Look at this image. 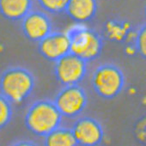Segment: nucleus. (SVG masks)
Returning a JSON list of instances; mask_svg holds the SVG:
<instances>
[{
	"label": "nucleus",
	"instance_id": "nucleus-1",
	"mask_svg": "<svg viewBox=\"0 0 146 146\" xmlns=\"http://www.w3.org/2000/svg\"><path fill=\"white\" fill-rule=\"evenodd\" d=\"M62 118L53 101L40 100L34 102L28 108L24 123L27 129L34 135L46 137L60 126Z\"/></svg>",
	"mask_w": 146,
	"mask_h": 146
},
{
	"label": "nucleus",
	"instance_id": "nucleus-2",
	"mask_svg": "<svg viewBox=\"0 0 146 146\" xmlns=\"http://www.w3.org/2000/svg\"><path fill=\"white\" fill-rule=\"evenodd\" d=\"M35 86L34 75L23 67L8 68L0 76V94L12 104H19L27 100Z\"/></svg>",
	"mask_w": 146,
	"mask_h": 146
},
{
	"label": "nucleus",
	"instance_id": "nucleus-3",
	"mask_svg": "<svg viewBox=\"0 0 146 146\" xmlns=\"http://www.w3.org/2000/svg\"><path fill=\"white\" fill-rule=\"evenodd\" d=\"M91 84L95 92L102 98L111 100L117 97L125 86L123 71L115 64L106 63L93 72Z\"/></svg>",
	"mask_w": 146,
	"mask_h": 146
},
{
	"label": "nucleus",
	"instance_id": "nucleus-4",
	"mask_svg": "<svg viewBox=\"0 0 146 146\" xmlns=\"http://www.w3.org/2000/svg\"><path fill=\"white\" fill-rule=\"evenodd\" d=\"M70 40V52L86 62L96 59L102 53L103 42L100 35L87 28H76L67 32Z\"/></svg>",
	"mask_w": 146,
	"mask_h": 146
},
{
	"label": "nucleus",
	"instance_id": "nucleus-5",
	"mask_svg": "<svg viewBox=\"0 0 146 146\" xmlns=\"http://www.w3.org/2000/svg\"><path fill=\"white\" fill-rule=\"evenodd\" d=\"M53 102L63 117L73 119L85 109L88 97L84 90L78 84L66 85L58 91Z\"/></svg>",
	"mask_w": 146,
	"mask_h": 146
},
{
	"label": "nucleus",
	"instance_id": "nucleus-6",
	"mask_svg": "<svg viewBox=\"0 0 146 146\" xmlns=\"http://www.w3.org/2000/svg\"><path fill=\"white\" fill-rule=\"evenodd\" d=\"M87 63L70 52L54 62V75L63 86L79 84L87 73Z\"/></svg>",
	"mask_w": 146,
	"mask_h": 146
},
{
	"label": "nucleus",
	"instance_id": "nucleus-7",
	"mask_svg": "<svg viewBox=\"0 0 146 146\" xmlns=\"http://www.w3.org/2000/svg\"><path fill=\"white\" fill-rule=\"evenodd\" d=\"M71 131L78 145H99L104 138V131L101 123L90 117H82L77 119Z\"/></svg>",
	"mask_w": 146,
	"mask_h": 146
},
{
	"label": "nucleus",
	"instance_id": "nucleus-8",
	"mask_svg": "<svg viewBox=\"0 0 146 146\" xmlns=\"http://www.w3.org/2000/svg\"><path fill=\"white\" fill-rule=\"evenodd\" d=\"M22 30L25 37L33 42H39L47 36L52 29V24L46 13L31 11L21 21Z\"/></svg>",
	"mask_w": 146,
	"mask_h": 146
},
{
	"label": "nucleus",
	"instance_id": "nucleus-9",
	"mask_svg": "<svg viewBox=\"0 0 146 146\" xmlns=\"http://www.w3.org/2000/svg\"><path fill=\"white\" fill-rule=\"evenodd\" d=\"M38 52L46 60L55 62L70 52L68 33L51 32L38 42Z\"/></svg>",
	"mask_w": 146,
	"mask_h": 146
},
{
	"label": "nucleus",
	"instance_id": "nucleus-10",
	"mask_svg": "<svg viewBox=\"0 0 146 146\" xmlns=\"http://www.w3.org/2000/svg\"><path fill=\"white\" fill-rule=\"evenodd\" d=\"M97 9V0H70L64 12L71 20L83 23L92 20Z\"/></svg>",
	"mask_w": 146,
	"mask_h": 146
},
{
	"label": "nucleus",
	"instance_id": "nucleus-11",
	"mask_svg": "<svg viewBox=\"0 0 146 146\" xmlns=\"http://www.w3.org/2000/svg\"><path fill=\"white\" fill-rule=\"evenodd\" d=\"M32 10L33 0H0V15L9 21H22Z\"/></svg>",
	"mask_w": 146,
	"mask_h": 146
},
{
	"label": "nucleus",
	"instance_id": "nucleus-12",
	"mask_svg": "<svg viewBox=\"0 0 146 146\" xmlns=\"http://www.w3.org/2000/svg\"><path fill=\"white\" fill-rule=\"evenodd\" d=\"M45 137V145L47 146H74L78 145L71 129L58 127Z\"/></svg>",
	"mask_w": 146,
	"mask_h": 146
},
{
	"label": "nucleus",
	"instance_id": "nucleus-13",
	"mask_svg": "<svg viewBox=\"0 0 146 146\" xmlns=\"http://www.w3.org/2000/svg\"><path fill=\"white\" fill-rule=\"evenodd\" d=\"M39 6L46 12L60 14L65 11L70 0H36Z\"/></svg>",
	"mask_w": 146,
	"mask_h": 146
},
{
	"label": "nucleus",
	"instance_id": "nucleus-14",
	"mask_svg": "<svg viewBox=\"0 0 146 146\" xmlns=\"http://www.w3.org/2000/svg\"><path fill=\"white\" fill-rule=\"evenodd\" d=\"M13 115L12 103L0 94V130L6 127Z\"/></svg>",
	"mask_w": 146,
	"mask_h": 146
},
{
	"label": "nucleus",
	"instance_id": "nucleus-15",
	"mask_svg": "<svg viewBox=\"0 0 146 146\" xmlns=\"http://www.w3.org/2000/svg\"><path fill=\"white\" fill-rule=\"evenodd\" d=\"M132 134L136 141L146 145V114L135 122L132 128Z\"/></svg>",
	"mask_w": 146,
	"mask_h": 146
},
{
	"label": "nucleus",
	"instance_id": "nucleus-16",
	"mask_svg": "<svg viewBox=\"0 0 146 146\" xmlns=\"http://www.w3.org/2000/svg\"><path fill=\"white\" fill-rule=\"evenodd\" d=\"M135 46L138 54L146 59V23L137 30L135 38Z\"/></svg>",
	"mask_w": 146,
	"mask_h": 146
},
{
	"label": "nucleus",
	"instance_id": "nucleus-17",
	"mask_svg": "<svg viewBox=\"0 0 146 146\" xmlns=\"http://www.w3.org/2000/svg\"><path fill=\"white\" fill-rule=\"evenodd\" d=\"M13 144H15V145H34L35 143L34 142H17V143H14Z\"/></svg>",
	"mask_w": 146,
	"mask_h": 146
},
{
	"label": "nucleus",
	"instance_id": "nucleus-18",
	"mask_svg": "<svg viewBox=\"0 0 146 146\" xmlns=\"http://www.w3.org/2000/svg\"><path fill=\"white\" fill-rule=\"evenodd\" d=\"M144 15H145V17H146V4H145V6H144Z\"/></svg>",
	"mask_w": 146,
	"mask_h": 146
}]
</instances>
